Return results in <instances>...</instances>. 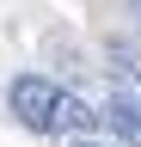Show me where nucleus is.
Here are the masks:
<instances>
[{
    "label": "nucleus",
    "instance_id": "obj_1",
    "mask_svg": "<svg viewBox=\"0 0 141 147\" xmlns=\"http://www.w3.org/2000/svg\"><path fill=\"white\" fill-rule=\"evenodd\" d=\"M6 110L19 117L31 135H55V117H61V86L43 80V74H19L6 86Z\"/></svg>",
    "mask_w": 141,
    "mask_h": 147
},
{
    "label": "nucleus",
    "instance_id": "obj_2",
    "mask_svg": "<svg viewBox=\"0 0 141 147\" xmlns=\"http://www.w3.org/2000/svg\"><path fill=\"white\" fill-rule=\"evenodd\" d=\"M104 129L123 141V147H141V80L129 67L117 74V86H111V104H104Z\"/></svg>",
    "mask_w": 141,
    "mask_h": 147
},
{
    "label": "nucleus",
    "instance_id": "obj_4",
    "mask_svg": "<svg viewBox=\"0 0 141 147\" xmlns=\"http://www.w3.org/2000/svg\"><path fill=\"white\" fill-rule=\"evenodd\" d=\"M129 12H135V18H141V0H129Z\"/></svg>",
    "mask_w": 141,
    "mask_h": 147
},
{
    "label": "nucleus",
    "instance_id": "obj_3",
    "mask_svg": "<svg viewBox=\"0 0 141 147\" xmlns=\"http://www.w3.org/2000/svg\"><path fill=\"white\" fill-rule=\"evenodd\" d=\"M67 147H111V141H92V135H74V141H67Z\"/></svg>",
    "mask_w": 141,
    "mask_h": 147
}]
</instances>
